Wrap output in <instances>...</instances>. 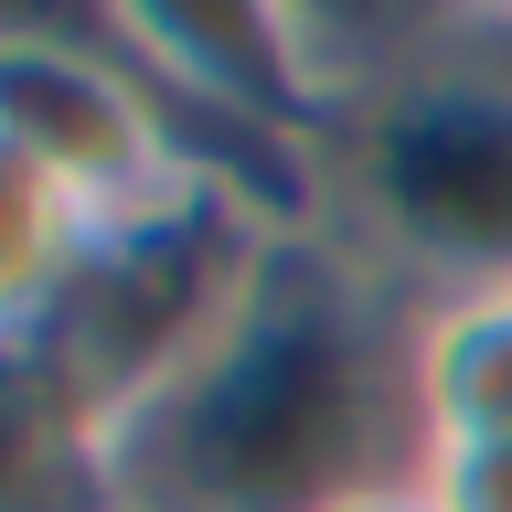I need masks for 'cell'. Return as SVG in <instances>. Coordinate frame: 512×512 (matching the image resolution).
<instances>
[{
    "mask_svg": "<svg viewBox=\"0 0 512 512\" xmlns=\"http://www.w3.org/2000/svg\"><path fill=\"white\" fill-rule=\"evenodd\" d=\"M416 470V299L331 224H278L224 331L128 416V512H342Z\"/></svg>",
    "mask_w": 512,
    "mask_h": 512,
    "instance_id": "cell-1",
    "label": "cell"
},
{
    "mask_svg": "<svg viewBox=\"0 0 512 512\" xmlns=\"http://www.w3.org/2000/svg\"><path fill=\"white\" fill-rule=\"evenodd\" d=\"M320 224L427 299L512 288V22H416L320 160Z\"/></svg>",
    "mask_w": 512,
    "mask_h": 512,
    "instance_id": "cell-2",
    "label": "cell"
},
{
    "mask_svg": "<svg viewBox=\"0 0 512 512\" xmlns=\"http://www.w3.org/2000/svg\"><path fill=\"white\" fill-rule=\"evenodd\" d=\"M267 246H278V214H256L246 192H224V182L192 171V182H171L160 203H139V214L86 224L54 310L32 320V342L128 427V416L224 331V310L246 299Z\"/></svg>",
    "mask_w": 512,
    "mask_h": 512,
    "instance_id": "cell-3",
    "label": "cell"
},
{
    "mask_svg": "<svg viewBox=\"0 0 512 512\" xmlns=\"http://www.w3.org/2000/svg\"><path fill=\"white\" fill-rule=\"evenodd\" d=\"M0 150L32 182H54L86 224L192 182L160 86L107 22H0Z\"/></svg>",
    "mask_w": 512,
    "mask_h": 512,
    "instance_id": "cell-4",
    "label": "cell"
},
{
    "mask_svg": "<svg viewBox=\"0 0 512 512\" xmlns=\"http://www.w3.org/2000/svg\"><path fill=\"white\" fill-rule=\"evenodd\" d=\"M0 512H128V427L32 331H0Z\"/></svg>",
    "mask_w": 512,
    "mask_h": 512,
    "instance_id": "cell-5",
    "label": "cell"
},
{
    "mask_svg": "<svg viewBox=\"0 0 512 512\" xmlns=\"http://www.w3.org/2000/svg\"><path fill=\"white\" fill-rule=\"evenodd\" d=\"M416 416L438 448H512V288H459L416 310Z\"/></svg>",
    "mask_w": 512,
    "mask_h": 512,
    "instance_id": "cell-6",
    "label": "cell"
},
{
    "mask_svg": "<svg viewBox=\"0 0 512 512\" xmlns=\"http://www.w3.org/2000/svg\"><path fill=\"white\" fill-rule=\"evenodd\" d=\"M75 246H86V214L0 150V331H32V320L54 310Z\"/></svg>",
    "mask_w": 512,
    "mask_h": 512,
    "instance_id": "cell-7",
    "label": "cell"
},
{
    "mask_svg": "<svg viewBox=\"0 0 512 512\" xmlns=\"http://www.w3.org/2000/svg\"><path fill=\"white\" fill-rule=\"evenodd\" d=\"M427 491H438V512H512V448H438Z\"/></svg>",
    "mask_w": 512,
    "mask_h": 512,
    "instance_id": "cell-8",
    "label": "cell"
},
{
    "mask_svg": "<svg viewBox=\"0 0 512 512\" xmlns=\"http://www.w3.org/2000/svg\"><path fill=\"white\" fill-rule=\"evenodd\" d=\"M342 512H438V491L416 470V480H384V491H363V502H342Z\"/></svg>",
    "mask_w": 512,
    "mask_h": 512,
    "instance_id": "cell-9",
    "label": "cell"
}]
</instances>
